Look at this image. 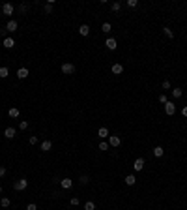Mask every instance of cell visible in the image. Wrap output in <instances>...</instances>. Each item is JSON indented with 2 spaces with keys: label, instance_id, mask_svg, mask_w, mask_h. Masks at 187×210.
<instances>
[{
  "label": "cell",
  "instance_id": "cell-11",
  "mask_svg": "<svg viewBox=\"0 0 187 210\" xmlns=\"http://www.w3.org/2000/svg\"><path fill=\"white\" fill-rule=\"evenodd\" d=\"M39 146H41V150H43V152H49V150L52 148V143L49 141V139H45V141H41Z\"/></svg>",
  "mask_w": 187,
  "mask_h": 210
},
{
  "label": "cell",
  "instance_id": "cell-8",
  "mask_svg": "<svg viewBox=\"0 0 187 210\" xmlns=\"http://www.w3.org/2000/svg\"><path fill=\"white\" fill-rule=\"evenodd\" d=\"M13 10H15V8H13V4H10V2H6L2 6V13H4V15H13Z\"/></svg>",
  "mask_w": 187,
  "mask_h": 210
},
{
  "label": "cell",
  "instance_id": "cell-31",
  "mask_svg": "<svg viewBox=\"0 0 187 210\" xmlns=\"http://www.w3.org/2000/svg\"><path fill=\"white\" fill-rule=\"evenodd\" d=\"M38 141H39V139H38V135H32V137L28 139V143H30V144H38Z\"/></svg>",
  "mask_w": 187,
  "mask_h": 210
},
{
  "label": "cell",
  "instance_id": "cell-21",
  "mask_svg": "<svg viewBox=\"0 0 187 210\" xmlns=\"http://www.w3.org/2000/svg\"><path fill=\"white\" fill-rule=\"evenodd\" d=\"M172 96H174L176 100H178V98L183 96V90H182V88H172Z\"/></svg>",
  "mask_w": 187,
  "mask_h": 210
},
{
  "label": "cell",
  "instance_id": "cell-1",
  "mask_svg": "<svg viewBox=\"0 0 187 210\" xmlns=\"http://www.w3.org/2000/svg\"><path fill=\"white\" fill-rule=\"evenodd\" d=\"M26 188H28V180L26 178H19L13 182V190H17V191H24Z\"/></svg>",
  "mask_w": 187,
  "mask_h": 210
},
{
  "label": "cell",
  "instance_id": "cell-34",
  "mask_svg": "<svg viewBox=\"0 0 187 210\" xmlns=\"http://www.w3.org/2000/svg\"><path fill=\"white\" fill-rule=\"evenodd\" d=\"M159 101H161V103L165 105V103H167V101H169V98H167V96H165V94H161V96H159Z\"/></svg>",
  "mask_w": 187,
  "mask_h": 210
},
{
  "label": "cell",
  "instance_id": "cell-30",
  "mask_svg": "<svg viewBox=\"0 0 187 210\" xmlns=\"http://www.w3.org/2000/svg\"><path fill=\"white\" fill-rule=\"evenodd\" d=\"M19 130H21V131L28 130V122H26V120H21V122H19Z\"/></svg>",
  "mask_w": 187,
  "mask_h": 210
},
{
  "label": "cell",
  "instance_id": "cell-10",
  "mask_svg": "<svg viewBox=\"0 0 187 210\" xmlns=\"http://www.w3.org/2000/svg\"><path fill=\"white\" fill-rule=\"evenodd\" d=\"M15 135H17V130H15V128H6V130H4V137H6V139H13Z\"/></svg>",
  "mask_w": 187,
  "mask_h": 210
},
{
  "label": "cell",
  "instance_id": "cell-39",
  "mask_svg": "<svg viewBox=\"0 0 187 210\" xmlns=\"http://www.w3.org/2000/svg\"><path fill=\"white\" fill-rule=\"evenodd\" d=\"M182 116H185V118H187V105H185V107L182 109Z\"/></svg>",
  "mask_w": 187,
  "mask_h": 210
},
{
  "label": "cell",
  "instance_id": "cell-37",
  "mask_svg": "<svg viewBox=\"0 0 187 210\" xmlns=\"http://www.w3.org/2000/svg\"><path fill=\"white\" fill-rule=\"evenodd\" d=\"M26 210H38V206H36V203H30L28 206H26Z\"/></svg>",
  "mask_w": 187,
  "mask_h": 210
},
{
  "label": "cell",
  "instance_id": "cell-22",
  "mask_svg": "<svg viewBox=\"0 0 187 210\" xmlns=\"http://www.w3.org/2000/svg\"><path fill=\"white\" fill-rule=\"evenodd\" d=\"M163 34H165V36H167L169 39H172V38H174V32H172V30L169 28V26H165V28H163Z\"/></svg>",
  "mask_w": 187,
  "mask_h": 210
},
{
  "label": "cell",
  "instance_id": "cell-35",
  "mask_svg": "<svg viewBox=\"0 0 187 210\" xmlns=\"http://www.w3.org/2000/svg\"><path fill=\"white\" fill-rule=\"evenodd\" d=\"M69 203H71L73 206H77L79 205V197H71V201H69Z\"/></svg>",
  "mask_w": 187,
  "mask_h": 210
},
{
  "label": "cell",
  "instance_id": "cell-18",
  "mask_svg": "<svg viewBox=\"0 0 187 210\" xmlns=\"http://www.w3.org/2000/svg\"><path fill=\"white\" fill-rule=\"evenodd\" d=\"M163 154H165L163 146H154V156H155V158H161Z\"/></svg>",
  "mask_w": 187,
  "mask_h": 210
},
{
  "label": "cell",
  "instance_id": "cell-33",
  "mask_svg": "<svg viewBox=\"0 0 187 210\" xmlns=\"http://www.w3.org/2000/svg\"><path fill=\"white\" fill-rule=\"evenodd\" d=\"M127 6H129V8H137L138 2H137V0H127Z\"/></svg>",
  "mask_w": 187,
  "mask_h": 210
},
{
  "label": "cell",
  "instance_id": "cell-4",
  "mask_svg": "<svg viewBox=\"0 0 187 210\" xmlns=\"http://www.w3.org/2000/svg\"><path fill=\"white\" fill-rule=\"evenodd\" d=\"M17 28H19V23L17 21H8V25H6V32H17Z\"/></svg>",
  "mask_w": 187,
  "mask_h": 210
},
{
  "label": "cell",
  "instance_id": "cell-9",
  "mask_svg": "<svg viewBox=\"0 0 187 210\" xmlns=\"http://www.w3.org/2000/svg\"><path fill=\"white\" fill-rule=\"evenodd\" d=\"M60 186H62V190H71V188H73V180L71 178H64V180H60Z\"/></svg>",
  "mask_w": 187,
  "mask_h": 210
},
{
  "label": "cell",
  "instance_id": "cell-38",
  "mask_svg": "<svg viewBox=\"0 0 187 210\" xmlns=\"http://www.w3.org/2000/svg\"><path fill=\"white\" fill-rule=\"evenodd\" d=\"M6 173H8V171H6V167H4V165H0V178H2Z\"/></svg>",
  "mask_w": 187,
  "mask_h": 210
},
{
  "label": "cell",
  "instance_id": "cell-23",
  "mask_svg": "<svg viewBox=\"0 0 187 210\" xmlns=\"http://www.w3.org/2000/svg\"><path fill=\"white\" fill-rule=\"evenodd\" d=\"M8 75H10V69L6 68V66H2V68H0V77H2V79H6Z\"/></svg>",
  "mask_w": 187,
  "mask_h": 210
},
{
  "label": "cell",
  "instance_id": "cell-3",
  "mask_svg": "<svg viewBox=\"0 0 187 210\" xmlns=\"http://www.w3.org/2000/svg\"><path fill=\"white\" fill-rule=\"evenodd\" d=\"M165 113H167L169 116H172V115L176 113V105L172 103V101H167V103H165Z\"/></svg>",
  "mask_w": 187,
  "mask_h": 210
},
{
  "label": "cell",
  "instance_id": "cell-26",
  "mask_svg": "<svg viewBox=\"0 0 187 210\" xmlns=\"http://www.w3.org/2000/svg\"><path fill=\"white\" fill-rule=\"evenodd\" d=\"M52 4H54V0H49V2H47V4L43 6L47 13H52Z\"/></svg>",
  "mask_w": 187,
  "mask_h": 210
},
{
  "label": "cell",
  "instance_id": "cell-28",
  "mask_svg": "<svg viewBox=\"0 0 187 210\" xmlns=\"http://www.w3.org/2000/svg\"><path fill=\"white\" fill-rule=\"evenodd\" d=\"M84 210H95V203L94 201H88L84 205Z\"/></svg>",
  "mask_w": 187,
  "mask_h": 210
},
{
  "label": "cell",
  "instance_id": "cell-36",
  "mask_svg": "<svg viewBox=\"0 0 187 210\" xmlns=\"http://www.w3.org/2000/svg\"><path fill=\"white\" fill-rule=\"evenodd\" d=\"M163 88L165 90H170V81H163Z\"/></svg>",
  "mask_w": 187,
  "mask_h": 210
},
{
  "label": "cell",
  "instance_id": "cell-24",
  "mask_svg": "<svg viewBox=\"0 0 187 210\" xmlns=\"http://www.w3.org/2000/svg\"><path fill=\"white\" fill-rule=\"evenodd\" d=\"M0 205H2V208H8V206L11 205V201H10L8 197H2V199H0Z\"/></svg>",
  "mask_w": 187,
  "mask_h": 210
},
{
  "label": "cell",
  "instance_id": "cell-25",
  "mask_svg": "<svg viewBox=\"0 0 187 210\" xmlns=\"http://www.w3.org/2000/svg\"><path fill=\"white\" fill-rule=\"evenodd\" d=\"M88 182H90V176H88V174H82V176L79 178V184H82V186H86Z\"/></svg>",
  "mask_w": 187,
  "mask_h": 210
},
{
  "label": "cell",
  "instance_id": "cell-13",
  "mask_svg": "<svg viewBox=\"0 0 187 210\" xmlns=\"http://www.w3.org/2000/svg\"><path fill=\"white\" fill-rule=\"evenodd\" d=\"M4 47L6 49H13L15 47V39L13 38H4Z\"/></svg>",
  "mask_w": 187,
  "mask_h": 210
},
{
  "label": "cell",
  "instance_id": "cell-29",
  "mask_svg": "<svg viewBox=\"0 0 187 210\" xmlns=\"http://www.w3.org/2000/svg\"><path fill=\"white\" fill-rule=\"evenodd\" d=\"M26 11H28V4H19V13H23V15H24Z\"/></svg>",
  "mask_w": 187,
  "mask_h": 210
},
{
  "label": "cell",
  "instance_id": "cell-5",
  "mask_svg": "<svg viewBox=\"0 0 187 210\" xmlns=\"http://www.w3.org/2000/svg\"><path fill=\"white\" fill-rule=\"evenodd\" d=\"M105 47L109 49V51H114V49L118 47V41H116L114 38H107V41H105Z\"/></svg>",
  "mask_w": 187,
  "mask_h": 210
},
{
  "label": "cell",
  "instance_id": "cell-14",
  "mask_svg": "<svg viewBox=\"0 0 187 210\" xmlns=\"http://www.w3.org/2000/svg\"><path fill=\"white\" fill-rule=\"evenodd\" d=\"M98 137L99 139H109V130L107 128H99L98 130Z\"/></svg>",
  "mask_w": 187,
  "mask_h": 210
},
{
  "label": "cell",
  "instance_id": "cell-19",
  "mask_svg": "<svg viewBox=\"0 0 187 210\" xmlns=\"http://www.w3.org/2000/svg\"><path fill=\"white\" fill-rule=\"evenodd\" d=\"M110 30H112V25H110V23H103V25H101V32L110 34Z\"/></svg>",
  "mask_w": 187,
  "mask_h": 210
},
{
  "label": "cell",
  "instance_id": "cell-17",
  "mask_svg": "<svg viewBox=\"0 0 187 210\" xmlns=\"http://www.w3.org/2000/svg\"><path fill=\"white\" fill-rule=\"evenodd\" d=\"M112 73H114V75L123 73V66H122V64H112Z\"/></svg>",
  "mask_w": 187,
  "mask_h": 210
},
{
  "label": "cell",
  "instance_id": "cell-12",
  "mask_svg": "<svg viewBox=\"0 0 187 210\" xmlns=\"http://www.w3.org/2000/svg\"><path fill=\"white\" fill-rule=\"evenodd\" d=\"M17 77L19 79H26V77H28V68H19L17 69Z\"/></svg>",
  "mask_w": 187,
  "mask_h": 210
},
{
  "label": "cell",
  "instance_id": "cell-6",
  "mask_svg": "<svg viewBox=\"0 0 187 210\" xmlns=\"http://www.w3.org/2000/svg\"><path fill=\"white\" fill-rule=\"evenodd\" d=\"M120 143H122V139L118 137V135H109V146H120Z\"/></svg>",
  "mask_w": 187,
  "mask_h": 210
},
{
  "label": "cell",
  "instance_id": "cell-20",
  "mask_svg": "<svg viewBox=\"0 0 187 210\" xmlns=\"http://www.w3.org/2000/svg\"><path fill=\"white\" fill-rule=\"evenodd\" d=\"M8 115H10L11 118H19V109H17V107H11V109L8 111Z\"/></svg>",
  "mask_w": 187,
  "mask_h": 210
},
{
  "label": "cell",
  "instance_id": "cell-40",
  "mask_svg": "<svg viewBox=\"0 0 187 210\" xmlns=\"http://www.w3.org/2000/svg\"><path fill=\"white\" fill-rule=\"evenodd\" d=\"M2 191H4V188H2V186H0V193H2Z\"/></svg>",
  "mask_w": 187,
  "mask_h": 210
},
{
  "label": "cell",
  "instance_id": "cell-27",
  "mask_svg": "<svg viewBox=\"0 0 187 210\" xmlns=\"http://www.w3.org/2000/svg\"><path fill=\"white\" fill-rule=\"evenodd\" d=\"M120 8H122V2H112V6H110V10H112L114 13L120 11Z\"/></svg>",
  "mask_w": 187,
  "mask_h": 210
},
{
  "label": "cell",
  "instance_id": "cell-2",
  "mask_svg": "<svg viewBox=\"0 0 187 210\" xmlns=\"http://www.w3.org/2000/svg\"><path fill=\"white\" fill-rule=\"evenodd\" d=\"M60 69H62V73H64V75H73L75 73V66L71 64V62H64Z\"/></svg>",
  "mask_w": 187,
  "mask_h": 210
},
{
  "label": "cell",
  "instance_id": "cell-32",
  "mask_svg": "<svg viewBox=\"0 0 187 210\" xmlns=\"http://www.w3.org/2000/svg\"><path fill=\"white\" fill-rule=\"evenodd\" d=\"M99 150H109V143L101 141V143H99Z\"/></svg>",
  "mask_w": 187,
  "mask_h": 210
},
{
  "label": "cell",
  "instance_id": "cell-15",
  "mask_svg": "<svg viewBox=\"0 0 187 210\" xmlns=\"http://www.w3.org/2000/svg\"><path fill=\"white\" fill-rule=\"evenodd\" d=\"M123 182H126L127 186H135V182H137V178H135V174H127L126 178H123Z\"/></svg>",
  "mask_w": 187,
  "mask_h": 210
},
{
  "label": "cell",
  "instance_id": "cell-16",
  "mask_svg": "<svg viewBox=\"0 0 187 210\" xmlns=\"http://www.w3.org/2000/svg\"><path fill=\"white\" fill-rule=\"evenodd\" d=\"M79 34H81V36H88V34H90V26L88 25H81L79 26Z\"/></svg>",
  "mask_w": 187,
  "mask_h": 210
},
{
  "label": "cell",
  "instance_id": "cell-7",
  "mask_svg": "<svg viewBox=\"0 0 187 210\" xmlns=\"http://www.w3.org/2000/svg\"><path fill=\"white\" fill-rule=\"evenodd\" d=\"M144 163H146V162H144V158H137L135 159V163H133V169L138 173V171H142L144 169Z\"/></svg>",
  "mask_w": 187,
  "mask_h": 210
}]
</instances>
